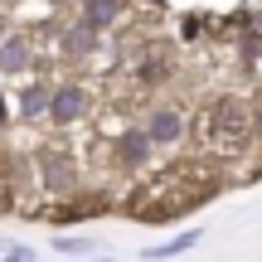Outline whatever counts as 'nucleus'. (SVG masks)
<instances>
[{
	"instance_id": "1",
	"label": "nucleus",
	"mask_w": 262,
	"mask_h": 262,
	"mask_svg": "<svg viewBox=\"0 0 262 262\" xmlns=\"http://www.w3.org/2000/svg\"><path fill=\"white\" fill-rule=\"evenodd\" d=\"M219 189V180H209L204 165H175L160 180H150L136 199H131V214L141 224H160V219H180L185 209H194L199 199H209Z\"/></svg>"
},
{
	"instance_id": "2",
	"label": "nucleus",
	"mask_w": 262,
	"mask_h": 262,
	"mask_svg": "<svg viewBox=\"0 0 262 262\" xmlns=\"http://www.w3.org/2000/svg\"><path fill=\"white\" fill-rule=\"evenodd\" d=\"M199 136H209L219 150H238L248 141V117L238 112L233 102H224V107H214V112L199 117Z\"/></svg>"
},
{
	"instance_id": "3",
	"label": "nucleus",
	"mask_w": 262,
	"mask_h": 262,
	"mask_svg": "<svg viewBox=\"0 0 262 262\" xmlns=\"http://www.w3.org/2000/svg\"><path fill=\"white\" fill-rule=\"evenodd\" d=\"M49 112H54V122H58V126L78 122V117L88 112V93H83V88H63V93L54 97V107H49Z\"/></svg>"
},
{
	"instance_id": "4",
	"label": "nucleus",
	"mask_w": 262,
	"mask_h": 262,
	"mask_svg": "<svg viewBox=\"0 0 262 262\" xmlns=\"http://www.w3.org/2000/svg\"><path fill=\"white\" fill-rule=\"evenodd\" d=\"M29 63V44L25 39H0V73H19Z\"/></svg>"
},
{
	"instance_id": "5",
	"label": "nucleus",
	"mask_w": 262,
	"mask_h": 262,
	"mask_svg": "<svg viewBox=\"0 0 262 262\" xmlns=\"http://www.w3.org/2000/svg\"><path fill=\"white\" fill-rule=\"evenodd\" d=\"M150 146H156L150 131H126V136H122V160H126V165H141V160L150 156Z\"/></svg>"
},
{
	"instance_id": "6",
	"label": "nucleus",
	"mask_w": 262,
	"mask_h": 262,
	"mask_svg": "<svg viewBox=\"0 0 262 262\" xmlns=\"http://www.w3.org/2000/svg\"><path fill=\"white\" fill-rule=\"evenodd\" d=\"M180 136V112H156L150 117V141L156 146H165V141H175Z\"/></svg>"
},
{
	"instance_id": "7",
	"label": "nucleus",
	"mask_w": 262,
	"mask_h": 262,
	"mask_svg": "<svg viewBox=\"0 0 262 262\" xmlns=\"http://www.w3.org/2000/svg\"><path fill=\"white\" fill-rule=\"evenodd\" d=\"M39 165H44V185L49 189H68V165L58 156H39Z\"/></svg>"
},
{
	"instance_id": "8",
	"label": "nucleus",
	"mask_w": 262,
	"mask_h": 262,
	"mask_svg": "<svg viewBox=\"0 0 262 262\" xmlns=\"http://www.w3.org/2000/svg\"><path fill=\"white\" fill-rule=\"evenodd\" d=\"M199 243V233H180V238H170V243H160V248H150V262H160V257H175V253H185V248H194Z\"/></svg>"
},
{
	"instance_id": "9",
	"label": "nucleus",
	"mask_w": 262,
	"mask_h": 262,
	"mask_svg": "<svg viewBox=\"0 0 262 262\" xmlns=\"http://www.w3.org/2000/svg\"><path fill=\"white\" fill-rule=\"evenodd\" d=\"M44 107H54V97H49L44 88H29V93H25V117H39Z\"/></svg>"
},
{
	"instance_id": "10",
	"label": "nucleus",
	"mask_w": 262,
	"mask_h": 262,
	"mask_svg": "<svg viewBox=\"0 0 262 262\" xmlns=\"http://www.w3.org/2000/svg\"><path fill=\"white\" fill-rule=\"evenodd\" d=\"M112 15H117L112 0H88V25H107Z\"/></svg>"
},
{
	"instance_id": "11",
	"label": "nucleus",
	"mask_w": 262,
	"mask_h": 262,
	"mask_svg": "<svg viewBox=\"0 0 262 262\" xmlns=\"http://www.w3.org/2000/svg\"><path fill=\"white\" fill-rule=\"evenodd\" d=\"M58 248H63V253H93V243H88V238H63Z\"/></svg>"
},
{
	"instance_id": "12",
	"label": "nucleus",
	"mask_w": 262,
	"mask_h": 262,
	"mask_svg": "<svg viewBox=\"0 0 262 262\" xmlns=\"http://www.w3.org/2000/svg\"><path fill=\"white\" fill-rule=\"evenodd\" d=\"M5 262H34V253H29V248H10Z\"/></svg>"
},
{
	"instance_id": "13",
	"label": "nucleus",
	"mask_w": 262,
	"mask_h": 262,
	"mask_svg": "<svg viewBox=\"0 0 262 262\" xmlns=\"http://www.w3.org/2000/svg\"><path fill=\"white\" fill-rule=\"evenodd\" d=\"M0 117H5V102H0Z\"/></svg>"
}]
</instances>
